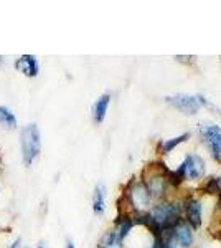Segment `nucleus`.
Wrapping results in <instances>:
<instances>
[{
	"instance_id": "obj_1",
	"label": "nucleus",
	"mask_w": 221,
	"mask_h": 248,
	"mask_svg": "<svg viewBox=\"0 0 221 248\" xmlns=\"http://www.w3.org/2000/svg\"><path fill=\"white\" fill-rule=\"evenodd\" d=\"M20 146H22V159L25 166H31L42 153V134L35 123L27 124L20 133Z\"/></svg>"
},
{
	"instance_id": "obj_2",
	"label": "nucleus",
	"mask_w": 221,
	"mask_h": 248,
	"mask_svg": "<svg viewBox=\"0 0 221 248\" xmlns=\"http://www.w3.org/2000/svg\"><path fill=\"white\" fill-rule=\"evenodd\" d=\"M180 215H182V207L178 203H172V202L159 203L150 212V217L154 218V222L160 227L162 232L174 229L177 223L182 220Z\"/></svg>"
},
{
	"instance_id": "obj_3",
	"label": "nucleus",
	"mask_w": 221,
	"mask_h": 248,
	"mask_svg": "<svg viewBox=\"0 0 221 248\" xmlns=\"http://www.w3.org/2000/svg\"><path fill=\"white\" fill-rule=\"evenodd\" d=\"M200 131H202V136L211 155L218 162H221V127L216 124H205V126L202 124Z\"/></svg>"
},
{
	"instance_id": "obj_4",
	"label": "nucleus",
	"mask_w": 221,
	"mask_h": 248,
	"mask_svg": "<svg viewBox=\"0 0 221 248\" xmlns=\"http://www.w3.org/2000/svg\"><path fill=\"white\" fill-rule=\"evenodd\" d=\"M126 197H127V201H129L131 205L134 207L137 212L148 207L150 199H152L144 182H132L131 187L126 192Z\"/></svg>"
},
{
	"instance_id": "obj_5",
	"label": "nucleus",
	"mask_w": 221,
	"mask_h": 248,
	"mask_svg": "<svg viewBox=\"0 0 221 248\" xmlns=\"http://www.w3.org/2000/svg\"><path fill=\"white\" fill-rule=\"evenodd\" d=\"M178 167L183 172L185 181H187V179L196 181V179H202L205 175V161L198 154H188Z\"/></svg>"
},
{
	"instance_id": "obj_6",
	"label": "nucleus",
	"mask_w": 221,
	"mask_h": 248,
	"mask_svg": "<svg viewBox=\"0 0 221 248\" xmlns=\"http://www.w3.org/2000/svg\"><path fill=\"white\" fill-rule=\"evenodd\" d=\"M167 103L177 108L178 111H182L185 114H196L200 109V103L196 96H190V94H174V96H167Z\"/></svg>"
},
{
	"instance_id": "obj_7",
	"label": "nucleus",
	"mask_w": 221,
	"mask_h": 248,
	"mask_svg": "<svg viewBox=\"0 0 221 248\" xmlns=\"http://www.w3.org/2000/svg\"><path fill=\"white\" fill-rule=\"evenodd\" d=\"M170 237H172V242H177L178 245L182 247H190L193 243V232H192V227L188 225L187 222L180 220L178 223L170 230Z\"/></svg>"
},
{
	"instance_id": "obj_8",
	"label": "nucleus",
	"mask_w": 221,
	"mask_h": 248,
	"mask_svg": "<svg viewBox=\"0 0 221 248\" xmlns=\"http://www.w3.org/2000/svg\"><path fill=\"white\" fill-rule=\"evenodd\" d=\"M15 68L28 78H35L40 71L38 60L35 55H22V57L15 62Z\"/></svg>"
},
{
	"instance_id": "obj_9",
	"label": "nucleus",
	"mask_w": 221,
	"mask_h": 248,
	"mask_svg": "<svg viewBox=\"0 0 221 248\" xmlns=\"http://www.w3.org/2000/svg\"><path fill=\"white\" fill-rule=\"evenodd\" d=\"M185 212H187V223L193 229H200L202 225V203L195 199L185 201Z\"/></svg>"
},
{
	"instance_id": "obj_10",
	"label": "nucleus",
	"mask_w": 221,
	"mask_h": 248,
	"mask_svg": "<svg viewBox=\"0 0 221 248\" xmlns=\"http://www.w3.org/2000/svg\"><path fill=\"white\" fill-rule=\"evenodd\" d=\"M109 103H111V94L106 93L103 96H99L96 99V103L92 105V119L94 123L101 124L106 118V113H107V108H109Z\"/></svg>"
},
{
	"instance_id": "obj_11",
	"label": "nucleus",
	"mask_w": 221,
	"mask_h": 248,
	"mask_svg": "<svg viewBox=\"0 0 221 248\" xmlns=\"http://www.w3.org/2000/svg\"><path fill=\"white\" fill-rule=\"evenodd\" d=\"M104 210H106V187L98 184L92 194V212L96 215H103Z\"/></svg>"
},
{
	"instance_id": "obj_12",
	"label": "nucleus",
	"mask_w": 221,
	"mask_h": 248,
	"mask_svg": "<svg viewBox=\"0 0 221 248\" xmlns=\"http://www.w3.org/2000/svg\"><path fill=\"white\" fill-rule=\"evenodd\" d=\"M124 240L119 237L118 230H109L103 235V238L99 240V248H122Z\"/></svg>"
},
{
	"instance_id": "obj_13",
	"label": "nucleus",
	"mask_w": 221,
	"mask_h": 248,
	"mask_svg": "<svg viewBox=\"0 0 221 248\" xmlns=\"http://www.w3.org/2000/svg\"><path fill=\"white\" fill-rule=\"evenodd\" d=\"M190 138V134L188 133H185V134H182V136H177V138H172V139H167V141H160V153L162 154H170L172 151L175 149L178 144H182V142H185L187 139Z\"/></svg>"
},
{
	"instance_id": "obj_14",
	"label": "nucleus",
	"mask_w": 221,
	"mask_h": 248,
	"mask_svg": "<svg viewBox=\"0 0 221 248\" xmlns=\"http://www.w3.org/2000/svg\"><path fill=\"white\" fill-rule=\"evenodd\" d=\"M0 124L5 126L7 129H17V118H15L14 111L7 106H0Z\"/></svg>"
},
{
	"instance_id": "obj_15",
	"label": "nucleus",
	"mask_w": 221,
	"mask_h": 248,
	"mask_svg": "<svg viewBox=\"0 0 221 248\" xmlns=\"http://www.w3.org/2000/svg\"><path fill=\"white\" fill-rule=\"evenodd\" d=\"M203 190L208 194H221V177H210L203 186Z\"/></svg>"
},
{
	"instance_id": "obj_16",
	"label": "nucleus",
	"mask_w": 221,
	"mask_h": 248,
	"mask_svg": "<svg viewBox=\"0 0 221 248\" xmlns=\"http://www.w3.org/2000/svg\"><path fill=\"white\" fill-rule=\"evenodd\" d=\"M10 248H22V238H17L14 243L10 245Z\"/></svg>"
},
{
	"instance_id": "obj_17",
	"label": "nucleus",
	"mask_w": 221,
	"mask_h": 248,
	"mask_svg": "<svg viewBox=\"0 0 221 248\" xmlns=\"http://www.w3.org/2000/svg\"><path fill=\"white\" fill-rule=\"evenodd\" d=\"M66 248H76V247H74V243H73V240H71V238H68V240H66Z\"/></svg>"
},
{
	"instance_id": "obj_18",
	"label": "nucleus",
	"mask_w": 221,
	"mask_h": 248,
	"mask_svg": "<svg viewBox=\"0 0 221 248\" xmlns=\"http://www.w3.org/2000/svg\"><path fill=\"white\" fill-rule=\"evenodd\" d=\"M37 248H46L45 245H43V243H38V247Z\"/></svg>"
},
{
	"instance_id": "obj_19",
	"label": "nucleus",
	"mask_w": 221,
	"mask_h": 248,
	"mask_svg": "<svg viewBox=\"0 0 221 248\" xmlns=\"http://www.w3.org/2000/svg\"><path fill=\"white\" fill-rule=\"evenodd\" d=\"M220 212H221V201H220Z\"/></svg>"
},
{
	"instance_id": "obj_20",
	"label": "nucleus",
	"mask_w": 221,
	"mask_h": 248,
	"mask_svg": "<svg viewBox=\"0 0 221 248\" xmlns=\"http://www.w3.org/2000/svg\"><path fill=\"white\" fill-rule=\"evenodd\" d=\"M170 248H175V245H174V247H170Z\"/></svg>"
},
{
	"instance_id": "obj_21",
	"label": "nucleus",
	"mask_w": 221,
	"mask_h": 248,
	"mask_svg": "<svg viewBox=\"0 0 221 248\" xmlns=\"http://www.w3.org/2000/svg\"><path fill=\"white\" fill-rule=\"evenodd\" d=\"M27 248H28V247H27Z\"/></svg>"
}]
</instances>
